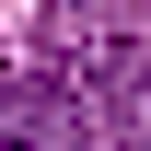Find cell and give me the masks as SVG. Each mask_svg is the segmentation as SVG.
Wrapping results in <instances>:
<instances>
[{"label":"cell","instance_id":"obj_2","mask_svg":"<svg viewBox=\"0 0 151 151\" xmlns=\"http://www.w3.org/2000/svg\"><path fill=\"white\" fill-rule=\"evenodd\" d=\"M0 151H105V116L70 70H12L0 81Z\"/></svg>","mask_w":151,"mask_h":151},{"label":"cell","instance_id":"obj_1","mask_svg":"<svg viewBox=\"0 0 151 151\" xmlns=\"http://www.w3.org/2000/svg\"><path fill=\"white\" fill-rule=\"evenodd\" d=\"M58 70L93 93L105 151H151V35H105V23L58 12Z\"/></svg>","mask_w":151,"mask_h":151}]
</instances>
